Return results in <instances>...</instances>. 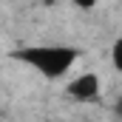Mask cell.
Returning <instances> with one entry per match:
<instances>
[{
	"label": "cell",
	"instance_id": "6",
	"mask_svg": "<svg viewBox=\"0 0 122 122\" xmlns=\"http://www.w3.org/2000/svg\"><path fill=\"white\" fill-rule=\"evenodd\" d=\"M117 111H119V114H122V99H119V105H117Z\"/></svg>",
	"mask_w": 122,
	"mask_h": 122
},
{
	"label": "cell",
	"instance_id": "2",
	"mask_svg": "<svg viewBox=\"0 0 122 122\" xmlns=\"http://www.w3.org/2000/svg\"><path fill=\"white\" fill-rule=\"evenodd\" d=\"M65 91H68L71 99H77V102H94V99L99 97V91H102V80H99V74L85 71V74L74 77Z\"/></svg>",
	"mask_w": 122,
	"mask_h": 122
},
{
	"label": "cell",
	"instance_id": "5",
	"mask_svg": "<svg viewBox=\"0 0 122 122\" xmlns=\"http://www.w3.org/2000/svg\"><path fill=\"white\" fill-rule=\"evenodd\" d=\"M43 3H46V6H54V3H57V0H43Z\"/></svg>",
	"mask_w": 122,
	"mask_h": 122
},
{
	"label": "cell",
	"instance_id": "4",
	"mask_svg": "<svg viewBox=\"0 0 122 122\" xmlns=\"http://www.w3.org/2000/svg\"><path fill=\"white\" fill-rule=\"evenodd\" d=\"M71 3H74L77 9H94V6H97L99 0H71Z\"/></svg>",
	"mask_w": 122,
	"mask_h": 122
},
{
	"label": "cell",
	"instance_id": "1",
	"mask_svg": "<svg viewBox=\"0 0 122 122\" xmlns=\"http://www.w3.org/2000/svg\"><path fill=\"white\" fill-rule=\"evenodd\" d=\"M11 57L46 80H60L77 65L80 51L74 46H60V43H37V46H23L11 51Z\"/></svg>",
	"mask_w": 122,
	"mask_h": 122
},
{
	"label": "cell",
	"instance_id": "3",
	"mask_svg": "<svg viewBox=\"0 0 122 122\" xmlns=\"http://www.w3.org/2000/svg\"><path fill=\"white\" fill-rule=\"evenodd\" d=\"M111 62H114V68L122 74V37H117L114 46H111Z\"/></svg>",
	"mask_w": 122,
	"mask_h": 122
}]
</instances>
